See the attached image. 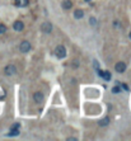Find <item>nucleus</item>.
I'll return each instance as SVG.
<instances>
[{
	"label": "nucleus",
	"instance_id": "1",
	"mask_svg": "<svg viewBox=\"0 0 131 141\" xmlns=\"http://www.w3.org/2000/svg\"><path fill=\"white\" fill-rule=\"evenodd\" d=\"M55 55L57 59H65L66 57V48L62 46V44H59V46H56L55 48Z\"/></svg>",
	"mask_w": 131,
	"mask_h": 141
},
{
	"label": "nucleus",
	"instance_id": "2",
	"mask_svg": "<svg viewBox=\"0 0 131 141\" xmlns=\"http://www.w3.org/2000/svg\"><path fill=\"white\" fill-rule=\"evenodd\" d=\"M52 23H50V22H45V23H42L41 26V31L45 33V35H50L51 32H52Z\"/></svg>",
	"mask_w": 131,
	"mask_h": 141
},
{
	"label": "nucleus",
	"instance_id": "3",
	"mask_svg": "<svg viewBox=\"0 0 131 141\" xmlns=\"http://www.w3.org/2000/svg\"><path fill=\"white\" fill-rule=\"evenodd\" d=\"M4 74L8 75V76H12V75H15L17 74V67L14 65H8L4 67Z\"/></svg>",
	"mask_w": 131,
	"mask_h": 141
},
{
	"label": "nucleus",
	"instance_id": "4",
	"mask_svg": "<svg viewBox=\"0 0 131 141\" xmlns=\"http://www.w3.org/2000/svg\"><path fill=\"white\" fill-rule=\"evenodd\" d=\"M29 50H31V43L28 42V41H23V42L19 44V51L22 53H27Z\"/></svg>",
	"mask_w": 131,
	"mask_h": 141
},
{
	"label": "nucleus",
	"instance_id": "5",
	"mask_svg": "<svg viewBox=\"0 0 131 141\" xmlns=\"http://www.w3.org/2000/svg\"><path fill=\"white\" fill-rule=\"evenodd\" d=\"M115 70L118 72V74H122V72L126 71V64L123 62V61H120L115 65Z\"/></svg>",
	"mask_w": 131,
	"mask_h": 141
},
{
	"label": "nucleus",
	"instance_id": "6",
	"mask_svg": "<svg viewBox=\"0 0 131 141\" xmlns=\"http://www.w3.org/2000/svg\"><path fill=\"white\" fill-rule=\"evenodd\" d=\"M33 99H35L36 103H42L43 99H45V95L42 92H36L35 94H33Z\"/></svg>",
	"mask_w": 131,
	"mask_h": 141
},
{
	"label": "nucleus",
	"instance_id": "7",
	"mask_svg": "<svg viewBox=\"0 0 131 141\" xmlns=\"http://www.w3.org/2000/svg\"><path fill=\"white\" fill-rule=\"evenodd\" d=\"M13 28H14V31L20 32V31H23V28H24V23H23V22H20V20H17V22H14Z\"/></svg>",
	"mask_w": 131,
	"mask_h": 141
},
{
	"label": "nucleus",
	"instance_id": "8",
	"mask_svg": "<svg viewBox=\"0 0 131 141\" xmlns=\"http://www.w3.org/2000/svg\"><path fill=\"white\" fill-rule=\"evenodd\" d=\"M98 125H99L101 127H106V126H108V125H110V117H104V118H102V120H99Z\"/></svg>",
	"mask_w": 131,
	"mask_h": 141
},
{
	"label": "nucleus",
	"instance_id": "9",
	"mask_svg": "<svg viewBox=\"0 0 131 141\" xmlns=\"http://www.w3.org/2000/svg\"><path fill=\"white\" fill-rule=\"evenodd\" d=\"M29 0H15V5L17 7H20V8H24L28 5Z\"/></svg>",
	"mask_w": 131,
	"mask_h": 141
},
{
	"label": "nucleus",
	"instance_id": "10",
	"mask_svg": "<svg viewBox=\"0 0 131 141\" xmlns=\"http://www.w3.org/2000/svg\"><path fill=\"white\" fill-rule=\"evenodd\" d=\"M71 7H73V3L70 0H64V1H62V9L69 10V9H71Z\"/></svg>",
	"mask_w": 131,
	"mask_h": 141
},
{
	"label": "nucleus",
	"instance_id": "11",
	"mask_svg": "<svg viewBox=\"0 0 131 141\" xmlns=\"http://www.w3.org/2000/svg\"><path fill=\"white\" fill-rule=\"evenodd\" d=\"M74 17H75V19H82L83 17H84V12L82 9H78L74 12Z\"/></svg>",
	"mask_w": 131,
	"mask_h": 141
},
{
	"label": "nucleus",
	"instance_id": "12",
	"mask_svg": "<svg viewBox=\"0 0 131 141\" xmlns=\"http://www.w3.org/2000/svg\"><path fill=\"white\" fill-rule=\"evenodd\" d=\"M19 135V128H10V131L8 133V136L10 137H14V136H18Z\"/></svg>",
	"mask_w": 131,
	"mask_h": 141
},
{
	"label": "nucleus",
	"instance_id": "13",
	"mask_svg": "<svg viewBox=\"0 0 131 141\" xmlns=\"http://www.w3.org/2000/svg\"><path fill=\"white\" fill-rule=\"evenodd\" d=\"M102 78H103L104 79V80L106 81H110L111 80V72H108V71H103V75H102Z\"/></svg>",
	"mask_w": 131,
	"mask_h": 141
},
{
	"label": "nucleus",
	"instance_id": "14",
	"mask_svg": "<svg viewBox=\"0 0 131 141\" xmlns=\"http://www.w3.org/2000/svg\"><path fill=\"white\" fill-rule=\"evenodd\" d=\"M7 31H8L7 26L3 24V23H0V35H4V33H7Z\"/></svg>",
	"mask_w": 131,
	"mask_h": 141
},
{
	"label": "nucleus",
	"instance_id": "15",
	"mask_svg": "<svg viewBox=\"0 0 131 141\" xmlns=\"http://www.w3.org/2000/svg\"><path fill=\"white\" fill-rule=\"evenodd\" d=\"M112 93L113 94H117V93H121V88H120V85H116L112 88Z\"/></svg>",
	"mask_w": 131,
	"mask_h": 141
},
{
	"label": "nucleus",
	"instance_id": "16",
	"mask_svg": "<svg viewBox=\"0 0 131 141\" xmlns=\"http://www.w3.org/2000/svg\"><path fill=\"white\" fill-rule=\"evenodd\" d=\"M79 65H80V62H79V60H76V59H75V60H73V65H71V66L74 67V69H76V67H79Z\"/></svg>",
	"mask_w": 131,
	"mask_h": 141
},
{
	"label": "nucleus",
	"instance_id": "17",
	"mask_svg": "<svg viewBox=\"0 0 131 141\" xmlns=\"http://www.w3.org/2000/svg\"><path fill=\"white\" fill-rule=\"evenodd\" d=\"M12 128H19V123H14V125L12 126Z\"/></svg>",
	"mask_w": 131,
	"mask_h": 141
},
{
	"label": "nucleus",
	"instance_id": "18",
	"mask_svg": "<svg viewBox=\"0 0 131 141\" xmlns=\"http://www.w3.org/2000/svg\"><path fill=\"white\" fill-rule=\"evenodd\" d=\"M90 22H92V24H93V26L95 24V19H94V18H90Z\"/></svg>",
	"mask_w": 131,
	"mask_h": 141
},
{
	"label": "nucleus",
	"instance_id": "19",
	"mask_svg": "<svg viewBox=\"0 0 131 141\" xmlns=\"http://www.w3.org/2000/svg\"><path fill=\"white\" fill-rule=\"evenodd\" d=\"M122 87H123V89H125V90H129V88H127L126 84H122Z\"/></svg>",
	"mask_w": 131,
	"mask_h": 141
},
{
	"label": "nucleus",
	"instance_id": "20",
	"mask_svg": "<svg viewBox=\"0 0 131 141\" xmlns=\"http://www.w3.org/2000/svg\"><path fill=\"white\" fill-rule=\"evenodd\" d=\"M84 1H85V3H89V1H92V0H84Z\"/></svg>",
	"mask_w": 131,
	"mask_h": 141
},
{
	"label": "nucleus",
	"instance_id": "21",
	"mask_svg": "<svg viewBox=\"0 0 131 141\" xmlns=\"http://www.w3.org/2000/svg\"><path fill=\"white\" fill-rule=\"evenodd\" d=\"M129 37H130V39H131V32L129 33Z\"/></svg>",
	"mask_w": 131,
	"mask_h": 141
}]
</instances>
